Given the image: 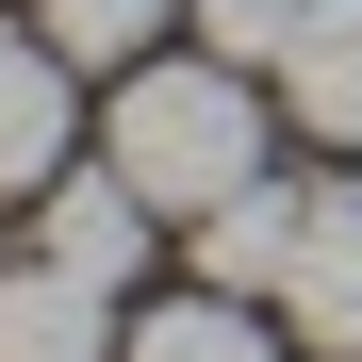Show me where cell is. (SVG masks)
Listing matches in <instances>:
<instances>
[{
    "label": "cell",
    "mask_w": 362,
    "mask_h": 362,
    "mask_svg": "<svg viewBox=\"0 0 362 362\" xmlns=\"http://www.w3.org/2000/svg\"><path fill=\"white\" fill-rule=\"evenodd\" d=\"M99 148L132 165L181 230H198L230 181H264V99H247V66H214V49H198V66H165V49H148V66H115Z\"/></svg>",
    "instance_id": "6da1fadb"
},
{
    "label": "cell",
    "mask_w": 362,
    "mask_h": 362,
    "mask_svg": "<svg viewBox=\"0 0 362 362\" xmlns=\"http://www.w3.org/2000/svg\"><path fill=\"white\" fill-rule=\"evenodd\" d=\"M148 230H165V198H148L115 148L66 165V181L33 198V247H49V264H83V280H148Z\"/></svg>",
    "instance_id": "7a4b0ae2"
},
{
    "label": "cell",
    "mask_w": 362,
    "mask_h": 362,
    "mask_svg": "<svg viewBox=\"0 0 362 362\" xmlns=\"http://www.w3.org/2000/svg\"><path fill=\"white\" fill-rule=\"evenodd\" d=\"M132 329H115V280H83V264H0V362H115Z\"/></svg>",
    "instance_id": "3957f363"
},
{
    "label": "cell",
    "mask_w": 362,
    "mask_h": 362,
    "mask_svg": "<svg viewBox=\"0 0 362 362\" xmlns=\"http://www.w3.org/2000/svg\"><path fill=\"white\" fill-rule=\"evenodd\" d=\"M66 83H83V66H66L49 33H0V198H17V214L83 165V148H66Z\"/></svg>",
    "instance_id": "277c9868"
},
{
    "label": "cell",
    "mask_w": 362,
    "mask_h": 362,
    "mask_svg": "<svg viewBox=\"0 0 362 362\" xmlns=\"http://www.w3.org/2000/svg\"><path fill=\"white\" fill-rule=\"evenodd\" d=\"M296 230H313V198H296V181H230V198L198 214V280H214V296H264V313H280V280H296Z\"/></svg>",
    "instance_id": "5b68a950"
},
{
    "label": "cell",
    "mask_w": 362,
    "mask_h": 362,
    "mask_svg": "<svg viewBox=\"0 0 362 362\" xmlns=\"http://www.w3.org/2000/svg\"><path fill=\"white\" fill-rule=\"evenodd\" d=\"M280 313H296V346H313V362H362V198H313Z\"/></svg>",
    "instance_id": "8992f818"
},
{
    "label": "cell",
    "mask_w": 362,
    "mask_h": 362,
    "mask_svg": "<svg viewBox=\"0 0 362 362\" xmlns=\"http://www.w3.org/2000/svg\"><path fill=\"white\" fill-rule=\"evenodd\" d=\"M280 99H296V132H313V148H362V0H296Z\"/></svg>",
    "instance_id": "52a82bcc"
},
{
    "label": "cell",
    "mask_w": 362,
    "mask_h": 362,
    "mask_svg": "<svg viewBox=\"0 0 362 362\" xmlns=\"http://www.w3.org/2000/svg\"><path fill=\"white\" fill-rule=\"evenodd\" d=\"M115 362H280L264 346V296H165V313H132V346H115Z\"/></svg>",
    "instance_id": "ba28073f"
},
{
    "label": "cell",
    "mask_w": 362,
    "mask_h": 362,
    "mask_svg": "<svg viewBox=\"0 0 362 362\" xmlns=\"http://www.w3.org/2000/svg\"><path fill=\"white\" fill-rule=\"evenodd\" d=\"M33 33L66 49V66H148L165 49V0H33Z\"/></svg>",
    "instance_id": "9c48e42d"
},
{
    "label": "cell",
    "mask_w": 362,
    "mask_h": 362,
    "mask_svg": "<svg viewBox=\"0 0 362 362\" xmlns=\"http://www.w3.org/2000/svg\"><path fill=\"white\" fill-rule=\"evenodd\" d=\"M198 49L214 66H280L296 49V0H198Z\"/></svg>",
    "instance_id": "30bf717a"
}]
</instances>
